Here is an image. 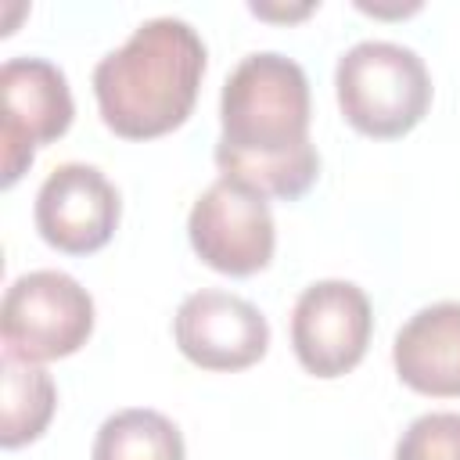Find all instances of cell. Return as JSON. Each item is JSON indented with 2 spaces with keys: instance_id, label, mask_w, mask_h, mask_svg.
Segmentation results:
<instances>
[{
  "instance_id": "1",
  "label": "cell",
  "mask_w": 460,
  "mask_h": 460,
  "mask_svg": "<svg viewBox=\"0 0 460 460\" xmlns=\"http://www.w3.org/2000/svg\"><path fill=\"white\" fill-rule=\"evenodd\" d=\"M219 122L216 165L226 180L284 201L316 183L320 155L309 140V83L298 61L277 50L241 58L223 83Z\"/></svg>"
},
{
  "instance_id": "2",
  "label": "cell",
  "mask_w": 460,
  "mask_h": 460,
  "mask_svg": "<svg viewBox=\"0 0 460 460\" xmlns=\"http://www.w3.org/2000/svg\"><path fill=\"white\" fill-rule=\"evenodd\" d=\"M205 75V43L183 18H147L93 68L101 119L126 140H151L176 129Z\"/></svg>"
},
{
  "instance_id": "3",
  "label": "cell",
  "mask_w": 460,
  "mask_h": 460,
  "mask_svg": "<svg viewBox=\"0 0 460 460\" xmlns=\"http://www.w3.org/2000/svg\"><path fill=\"white\" fill-rule=\"evenodd\" d=\"M334 90L352 129L392 140L410 133L431 104V75L417 50L388 40H363L338 58Z\"/></svg>"
},
{
  "instance_id": "4",
  "label": "cell",
  "mask_w": 460,
  "mask_h": 460,
  "mask_svg": "<svg viewBox=\"0 0 460 460\" xmlns=\"http://www.w3.org/2000/svg\"><path fill=\"white\" fill-rule=\"evenodd\" d=\"M93 331V298L90 291L61 270L22 273L0 305L4 352L40 363L61 359L86 345Z\"/></svg>"
},
{
  "instance_id": "5",
  "label": "cell",
  "mask_w": 460,
  "mask_h": 460,
  "mask_svg": "<svg viewBox=\"0 0 460 460\" xmlns=\"http://www.w3.org/2000/svg\"><path fill=\"white\" fill-rule=\"evenodd\" d=\"M187 237L198 259L219 273L248 277L270 266L277 226L262 194L219 176L190 208Z\"/></svg>"
},
{
  "instance_id": "6",
  "label": "cell",
  "mask_w": 460,
  "mask_h": 460,
  "mask_svg": "<svg viewBox=\"0 0 460 460\" xmlns=\"http://www.w3.org/2000/svg\"><path fill=\"white\" fill-rule=\"evenodd\" d=\"M72 90L58 65L43 58H7L0 68V144L4 187L32 165L36 144L58 140L72 126Z\"/></svg>"
},
{
  "instance_id": "7",
  "label": "cell",
  "mask_w": 460,
  "mask_h": 460,
  "mask_svg": "<svg viewBox=\"0 0 460 460\" xmlns=\"http://www.w3.org/2000/svg\"><path fill=\"white\" fill-rule=\"evenodd\" d=\"M370 327V298L352 280H316L291 309L295 356L316 377L349 374L367 352Z\"/></svg>"
},
{
  "instance_id": "8",
  "label": "cell",
  "mask_w": 460,
  "mask_h": 460,
  "mask_svg": "<svg viewBox=\"0 0 460 460\" xmlns=\"http://www.w3.org/2000/svg\"><path fill=\"white\" fill-rule=\"evenodd\" d=\"M180 352L201 370H244L270 349L266 316L241 295L201 288L187 295L172 316Z\"/></svg>"
},
{
  "instance_id": "9",
  "label": "cell",
  "mask_w": 460,
  "mask_h": 460,
  "mask_svg": "<svg viewBox=\"0 0 460 460\" xmlns=\"http://www.w3.org/2000/svg\"><path fill=\"white\" fill-rule=\"evenodd\" d=\"M119 190L111 180L86 162L58 165L36 194V230L40 237L68 255L97 252L111 241L119 226Z\"/></svg>"
},
{
  "instance_id": "10",
  "label": "cell",
  "mask_w": 460,
  "mask_h": 460,
  "mask_svg": "<svg viewBox=\"0 0 460 460\" xmlns=\"http://www.w3.org/2000/svg\"><path fill=\"white\" fill-rule=\"evenodd\" d=\"M395 374L420 395H460V302L417 309L392 345Z\"/></svg>"
},
{
  "instance_id": "11",
  "label": "cell",
  "mask_w": 460,
  "mask_h": 460,
  "mask_svg": "<svg viewBox=\"0 0 460 460\" xmlns=\"http://www.w3.org/2000/svg\"><path fill=\"white\" fill-rule=\"evenodd\" d=\"M0 442L4 449H18L43 435L54 417L58 388L50 374L29 359L4 352L0 359Z\"/></svg>"
},
{
  "instance_id": "12",
  "label": "cell",
  "mask_w": 460,
  "mask_h": 460,
  "mask_svg": "<svg viewBox=\"0 0 460 460\" xmlns=\"http://www.w3.org/2000/svg\"><path fill=\"white\" fill-rule=\"evenodd\" d=\"M90 460H183V435L158 410H119L97 428Z\"/></svg>"
},
{
  "instance_id": "13",
  "label": "cell",
  "mask_w": 460,
  "mask_h": 460,
  "mask_svg": "<svg viewBox=\"0 0 460 460\" xmlns=\"http://www.w3.org/2000/svg\"><path fill=\"white\" fill-rule=\"evenodd\" d=\"M395 460H460V413L438 410L417 417L399 435Z\"/></svg>"
}]
</instances>
